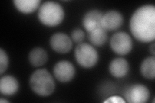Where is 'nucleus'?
<instances>
[{"label": "nucleus", "instance_id": "obj_1", "mask_svg": "<svg viewBox=\"0 0 155 103\" xmlns=\"http://www.w3.org/2000/svg\"><path fill=\"white\" fill-rule=\"evenodd\" d=\"M133 36L142 43H149L155 38V7L152 5L138 8L130 21Z\"/></svg>", "mask_w": 155, "mask_h": 103}, {"label": "nucleus", "instance_id": "obj_2", "mask_svg": "<svg viewBox=\"0 0 155 103\" xmlns=\"http://www.w3.org/2000/svg\"><path fill=\"white\" fill-rule=\"evenodd\" d=\"M29 85L34 92L43 97L51 95L55 89L54 79L45 69H39L34 72L29 80Z\"/></svg>", "mask_w": 155, "mask_h": 103}, {"label": "nucleus", "instance_id": "obj_3", "mask_svg": "<svg viewBox=\"0 0 155 103\" xmlns=\"http://www.w3.org/2000/svg\"><path fill=\"white\" fill-rule=\"evenodd\" d=\"M64 15L62 7L54 2H46L43 3L38 11L40 21L48 27L58 25L62 22Z\"/></svg>", "mask_w": 155, "mask_h": 103}, {"label": "nucleus", "instance_id": "obj_4", "mask_svg": "<svg viewBox=\"0 0 155 103\" xmlns=\"http://www.w3.org/2000/svg\"><path fill=\"white\" fill-rule=\"evenodd\" d=\"M75 58L79 65L85 68L93 67L98 60L96 49L88 43H81L75 49Z\"/></svg>", "mask_w": 155, "mask_h": 103}, {"label": "nucleus", "instance_id": "obj_5", "mask_svg": "<svg viewBox=\"0 0 155 103\" xmlns=\"http://www.w3.org/2000/svg\"><path fill=\"white\" fill-rule=\"evenodd\" d=\"M110 45L114 53L120 56H124L131 50L133 41L128 34L119 32L114 34L110 38Z\"/></svg>", "mask_w": 155, "mask_h": 103}, {"label": "nucleus", "instance_id": "obj_6", "mask_svg": "<svg viewBox=\"0 0 155 103\" xmlns=\"http://www.w3.org/2000/svg\"><path fill=\"white\" fill-rule=\"evenodd\" d=\"M127 102L131 103H144L149 98V91L142 85H134L130 86L125 93Z\"/></svg>", "mask_w": 155, "mask_h": 103}, {"label": "nucleus", "instance_id": "obj_7", "mask_svg": "<svg viewBox=\"0 0 155 103\" xmlns=\"http://www.w3.org/2000/svg\"><path fill=\"white\" fill-rule=\"evenodd\" d=\"M53 72L58 81L67 82L73 79L76 71L71 63L67 61H61L56 64Z\"/></svg>", "mask_w": 155, "mask_h": 103}, {"label": "nucleus", "instance_id": "obj_8", "mask_svg": "<svg viewBox=\"0 0 155 103\" xmlns=\"http://www.w3.org/2000/svg\"><path fill=\"white\" fill-rule=\"evenodd\" d=\"M50 45L55 52L60 53H66L71 50L72 41L65 34L58 32L51 36Z\"/></svg>", "mask_w": 155, "mask_h": 103}, {"label": "nucleus", "instance_id": "obj_9", "mask_svg": "<svg viewBox=\"0 0 155 103\" xmlns=\"http://www.w3.org/2000/svg\"><path fill=\"white\" fill-rule=\"evenodd\" d=\"M123 22L124 18L122 14L116 11H111L103 15L101 27L106 31H116L122 27Z\"/></svg>", "mask_w": 155, "mask_h": 103}, {"label": "nucleus", "instance_id": "obj_10", "mask_svg": "<svg viewBox=\"0 0 155 103\" xmlns=\"http://www.w3.org/2000/svg\"><path fill=\"white\" fill-rule=\"evenodd\" d=\"M104 14L97 10L87 12L83 18V25L87 32H91L96 28H101V21Z\"/></svg>", "mask_w": 155, "mask_h": 103}, {"label": "nucleus", "instance_id": "obj_11", "mask_svg": "<svg viewBox=\"0 0 155 103\" xmlns=\"http://www.w3.org/2000/svg\"><path fill=\"white\" fill-rule=\"evenodd\" d=\"M129 70V63L124 58H116L110 63V73L115 77L121 78L125 76L127 74Z\"/></svg>", "mask_w": 155, "mask_h": 103}, {"label": "nucleus", "instance_id": "obj_12", "mask_svg": "<svg viewBox=\"0 0 155 103\" xmlns=\"http://www.w3.org/2000/svg\"><path fill=\"white\" fill-rule=\"evenodd\" d=\"M19 88V84L15 77L6 76L2 77L0 80V92L5 95L15 94Z\"/></svg>", "mask_w": 155, "mask_h": 103}, {"label": "nucleus", "instance_id": "obj_13", "mask_svg": "<svg viewBox=\"0 0 155 103\" xmlns=\"http://www.w3.org/2000/svg\"><path fill=\"white\" fill-rule=\"evenodd\" d=\"M47 53L46 51L41 48L36 47L33 48L29 53L28 60L34 66H41L47 61Z\"/></svg>", "mask_w": 155, "mask_h": 103}, {"label": "nucleus", "instance_id": "obj_14", "mask_svg": "<svg viewBox=\"0 0 155 103\" xmlns=\"http://www.w3.org/2000/svg\"><path fill=\"white\" fill-rule=\"evenodd\" d=\"M40 0H15L14 3L19 12L30 14L35 12L40 4Z\"/></svg>", "mask_w": 155, "mask_h": 103}, {"label": "nucleus", "instance_id": "obj_15", "mask_svg": "<svg viewBox=\"0 0 155 103\" xmlns=\"http://www.w3.org/2000/svg\"><path fill=\"white\" fill-rule=\"evenodd\" d=\"M140 71L142 76L149 79H154L155 77V58L149 57L142 62Z\"/></svg>", "mask_w": 155, "mask_h": 103}, {"label": "nucleus", "instance_id": "obj_16", "mask_svg": "<svg viewBox=\"0 0 155 103\" xmlns=\"http://www.w3.org/2000/svg\"><path fill=\"white\" fill-rule=\"evenodd\" d=\"M89 40L94 46H102L107 40V31L101 27L96 28L92 32H89Z\"/></svg>", "mask_w": 155, "mask_h": 103}, {"label": "nucleus", "instance_id": "obj_17", "mask_svg": "<svg viewBox=\"0 0 155 103\" xmlns=\"http://www.w3.org/2000/svg\"><path fill=\"white\" fill-rule=\"evenodd\" d=\"M8 65V58L7 53L2 48L0 49V74H3Z\"/></svg>", "mask_w": 155, "mask_h": 103}, {"label": "nucleus", "instance_id": "obj_18", "mask_svg": "<svg viewBox=\"0 0 155 103\" xmlns=\"http://www.w3.org/2000/svg\"><path fill=\"white\" fill-rule=\"evenodd\" d=\"M85 37V33L84 31L79 28H76L71 33L72 40L77 43H81Z\"/></svg>", "mask_w": 155, "mask_h": 103}, {"label": "nucleus", "instance_id": "obj_19", "mask_svg": "<svg viewBox=\"0 0 155 103\" xmlns=\"http://www.w3.org/2000/svg\"><path fill=\"white\" fill-rule=\"evenodd\" d=\"M125 101L123 99L122 97L118 96H113L108 98L107 99L104 101V102H111V103H120V102H125Z\"/></svg>", "mask_w": 155, "mask_h": 103}, {"label": "nucleus", "instance_id": "obj_20", "mask_svg": "<svg viewBox=\"0 0 155 103\" xmlns=\"http://www.w3.org/2000/svg\"><path fill=\"white\" fill-rule=\"evenodd\" d=\"M154 43H153L152 45H151V46L150 47V52H151V53H152V54L153 55V56H154V54H155V49H154Z\"/></svg>", "mask_w": 155, "mask_h": 103}, {"label": "nucleus", "instance_id": "obj_21", "mask_svg": "<svg viewBox=\"0 0 155 103\" xmlns=\"http://www.w3.org/2000/svg\"><path fill=\"white\" fill-rule=\"evenodd\" d=\"M0 102H8V101H7L6 100H3V99H1V100H0Z\"/></svg>", "mask_w": 155, "mask_h": 103}]
</instances>
